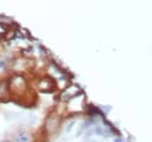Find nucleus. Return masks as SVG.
<instances>
[{
  "label": "nucleus",
  "mask_w": 152,
  "mask_h": 142,
  "mask_svg": "<svg viewBox=\"0 0 152 142\" xmlns=\"http://www.w3.org/2000/svg\"><path fill=\"white\" fill-rule=\"evenodd\" d=\"M74 124H75L74 122H71V123L69 124V126L66 127V131H67V133H69V131H71V129H72V127L74 126Z\"/></svg>",
  "instance_id": "obj_3"
},
{
  "label": "nucleus",
  "mask_w": 152,
  "mask_h": 142,
  "mask_svg": "<svg viewBox=\"0 0 152 142\" xmlns=\"http://www.w3.org/2000/svg\"><path fill=\"white\" fill-rule=\"evenodd\" d=\"M31 140V137L26 133H20L19 136L15 138V142H28Z\"/></svg>",
  "instance_id": "obj_1"
},
{
  "label": "nucleus",
  "mask_w": 152,
  "mask_h": 142,
  "mask_svg": "<svg viewBox=\"0 0 152 142\" xmlns=\"http://www.w3.org/2000/svg\"><path fill=\"white\" fill-rule=\"evenodd\" d=\"M115 142H123V140H122V139H116V140H115Z\"/></svg>",
  "instance_id": "obj_4"
},
{
  "label": "nucleus",
  "mask_w": 152,
  "mask_h": 142,
  "mask_svg": "<svg viewBox=\"0 0 152 142\" xmlns=\"http://www.w3.org/2000/svg\"><path fill=\"white\" fill-rule=\"evenodd\" d=\"M96 133H97V135H100V136H102V135H104V129H103V128H101V127H97V129H96Z\"/></svg>",
  "instance_id": "obj_2"
}]
</instances>
